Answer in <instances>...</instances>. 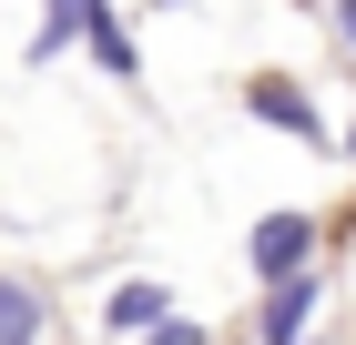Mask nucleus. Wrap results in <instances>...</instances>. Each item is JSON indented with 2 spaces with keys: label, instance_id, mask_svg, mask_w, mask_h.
Segmentation results:
<instances>
[{
  "label": "nucleus",
  "instance_id": "nucleus-1",
  "mask_svg": "<svg viewBox=\"0 0 356 345\" xmlns=\"http://www.w3.org/2000/svg\"><path fill=\"white\" fill-rule=\"evenodd\" d=\"M245 264L265 274V285H296V274H316V213H265L245 244Z\"/></svg>",
  "mask_w": 356,
  "mask_h": 345
},
{
  "label": "nucleus",
  "instance_id": "nucleus-2",
  "mask_svg": "<svg viewBox=\"0 0 356 345\" xmlns=\"http://www.w3.org/2000/svg\"><path fill=\"white\" fill-rule=\"evenodd\" d=\"M245 112H254V122H275V133H296V142H326V112L305 102L285 71H254V81H245Z\"/></svg>",
  "mask_w": 356,
  "mask_h": 345
},
{
  "label": "nucleus",
  "instance_id": "nucleus-3",
  "mask_svg": "<svg viewBox=\"0 0 356 345\" xmlns=\"http://www.w3.org/2000/svg\"><path fill=\"white\" fill-rule=\"evenodd\" d=\"M163 305H173L163 274H122V285H112V305H102V325H112V335H153V325H173Z\"/></svg>",
  "mask_w": 356,
  "mask_h": 345
},
{
  "label": "nucleus",
  "instance_id": "nucleus-4",
  "mask_svg": "<svg viewBox=\"0 0 356 345\" xmlns=\"http://www.w3.org/2000/svg\"><path fill=\"white\" fill-rule=\"evenodd\" d=\"M316 305H326V285L316 274H296V285H265V345H305V325H316Z\"/></svg>",
  "mask_w": 356,
  "mask_h": 345
},
{
  "label": "nucleus",
  "instance_id": "nucleus-5",
  "mask_svg": "<svg viewBox=\"0 0 356 345\" xmlns=\"http://www.w3.org/2000/svg\"><path fill=\"white\" fill-rule=\"evenodd\" d=\"M82 41H92V61H102L112 81H133V71H143V61H133V31L112 21V0H102V10H92V31H82Z\"/></svg>",
  "mask_w": 356,
  "mask_h": 345
},
{
  "label": "nucleus",
  "instance_id": "nucleus-6",
  "mask_svg": "<svg viewBox=\"0 0 356 345\" xmlns=\"http://www.w3.org/2000/svg\"><path fill=\"white\" fill-rule=\"evenodd\" d=\"M0 345H41V294L0 274Z\"/></svg>",
  "mask_w": 356,
  "mask_h": 345
},
{
  "label": "nucleus",
  "instance_id": "nucleus-7",
  "mask_svg": "<svg viewBox=\"0 0 356 345\" xmlns=\"http://www.w3.org/2000/svg\"><path fill=\"white\" fill-rule=\"evenodd\" d=\"M153 345H204V325H184V315H173V325H153Z\"/></svg>",
  "mask_w": 356,
  "mask_h": 345
},
{
  "label": "nucleus",
  "instance_id": "nucleus-8",
  "mask_svg": "<svg viewBox=\"0 0 356 345\" xmlns=\"http://www.w3.org/2000/svg\"><path fill=\"white\" fill-rule=\"evenodd\" d=\"M336 41H346V61H356V0H336Z\"/></svg>",
  "mask_w": 356,
  "mask_h": 345
}]
</instances>
